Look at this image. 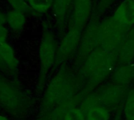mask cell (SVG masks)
Listing matches in <instances>:
<instances>
[{
	"label": "cell",
	"mask_w": 134,
	"mask_h": 120,
	"mask_svg": "<svg viewBox=\"0 0 134 120\" xmlns=\"http://www.w3.org/2000/svg\"><path fill=\"white\" fill-rule=\"evenodd\" d=\"M84 86L85 81L75 68L69 67L66 64L60 65L45 89L38 115L47 112L74 97Z\"/></svg>",
	"instance_id": "obj_1"
},
{
	"label": "cell",
	"mask_w": 134,
	"mask_h": 120,
	"mask_svg": "<svg viewBox=\"0 0 134 120\" xmlns=\"http://www.w3.org/2000/svg\"><path fill=\"white\" fill-rule=\"evenodd\" d=\"M0 105L10 115L21 118L28 115L32 102L16 80L0 73Z\"/></svg>",
	"instance_id": "obj_2"
},
{
	"label": "cell",
	"mask_w": 134,
	"mask_h": 120,
	"mask_svg": "<svg viewBox=\"0 0 134 120\" xmlns=\"http://www.w3.org/2000/svg\"><path fill=\"white\" fill-rule=\"evenodd\" d=\"M118 64L117 58L107 51L98 48L91 53L81 64L75 68L84 81L95 74H104L111 75Z\"/></svg>",
	"instance_id": "obj_3"
},
{
	"label": "cell",
	"mask_w": 134,
	"mask_h": 120,
	"mask_svg": "<svg viewBox=\"0 0 134 120\" xmlns=\"http://www.w3.org/2000/svg\"><path fill=\"white\" fill-rule=\"evenodd\" d=\"M58 43L52 31L46 29L42 35L39 46L40 74L37 82V90L41 91L44 88L47 73L55 65Z\"/></svg>",
	"instance_id": "obj_4"
},
{
	"label": "cell",
	"mask_w": 134,
	"mask_h": 120,
	"mask_svg": "<svg viewBox=\"0 0 134 120\" xmlns=\"http://www.w3.org/2000/svg\"><path fill=\"white\" fill-rule=\"evenodd\" d=\"M131 28L122 25L114 17L101 22V42L99 48L107 51L117 58L119 48Z\"/></svg>",
	"instance_id": "obj_5"
},
{
	"label": "cell",
	"mask_w": 134,
	"mask_h": 120,
	"mask_svg": "<svg viewBox=\"0 0 134 120\" xmlns=\"http://www.w3.org/2000/svg\"><path fill=\"white\" fill-rule=\"evenodd\" d=\"M126 86L113 82L102 85L92 92L98 104L109 109H116L125 102L128 93Z\"/></svg>",
	"instance_id": "obj_6"
},
{
	"label": "cell",
	"mask_w": 134,
	"mask_h": 120,
	"mask_svg": "<svg viewBox=\"0 0 134 120\" xmlns=\"http://www.w3.org/2000/svg\"><path fill=\"white\" fill-rule=\"evenodd\" d=\"M101 42L100 23L94 21L88 24L84 31L77 51L75 68L79 67L85 59L94 50L99 48Z\"/></svg>",
	"instance_id": "obj_7"
},
{
	"label": "cell",
	"mask_w": 134,
	"mask_h": 120,
	"mask_svg": "<svg viewBox=\"0 0 134 120\" xmlns=\"http://www.w3.org/2000/svg\"><path fill=\"white\" fill-rule=\"evenodd\" d=\"M84 31L69 28L58 46L55 65L65 64L74 53H77Z\"/></svg>",
	"instance_id": "obj_8"
},
{
	"label": "cell",
	"mask_w": 134,
	"mask_h": 120,
	"mask_svg": "<svg viewBox=\"0 0 134 120\" xmlns=\"http://www.w3.org/2000/svg\"><path fill=\"white\" fill-rule=\"evenodd\" d=\"M87 96L84 91L81 90L77 95L64 101L49 111L38 115L35 120H64L66 114L71 109L79 107Z\"/></svg>",
	"instance_id": "obj_9"
},
{
	"label": "cell",
	"mask_w": 134,
	"mask_h": 120,
	"mask_svg": "<svg viewBox=\"0 0 134 120\" xmlns=\"http://www.w3.org/2000/svg\"><path fill=\"white\" fill-rule=\"evenodd\" d=\"M92 13L91 0H75L69 28H75L84 31L88 26Z\"/></svg>",
	"instance_id": "obj_10"
},
{
	"label": "cell",
	"mask_w": 134,
	"mask_h": 120,
	"mask_svg": "<svg viewBox=\"0 0 134 120\" xmlns=\"http://www.w3.org/2000/svg\"><path fill=\"white\" fill-rule=\"evenodd\" d=\"M117 61L119 65L132 64L134 61V28L125 35L118 52Z\"/></svg>",
	"instance_id": "obj_11"
},
{
	"label": "cell",
	"mask_w": 134,
	"mask_h": 120,
	"mask_svg": "<svg viewBox=\"0 0 134 120\" xmlns=\"http://www.w3.org/2000/svg\"><path fill=\"white\" fill-rule=\"evenodd\" d=\"M119 23L128 28L134 25V2L125 0L117 8L114 16Z\"/></svg>",
	"instance_id": "obj_12"
},
{
	"label": "cell",
	"mask_w": 134,
	"mask_h": 120,
	"mask_svg": "<svg viewBox=\"0 0 134 120\" xmlns=\"http://www.w3.org/2000/svg\"><path fill=\"white\" fill-rule=\"evenodd\" d=\"M111 77L113 83L128 87L134 81V65H119L114 70Z\"/></svg>",
	"instance_id": "obj_13"
},
{
	"label": "cell",
	"mask_w": 134,
	"mask_h": 120,
	"mask_svg": "<svg viewBox=\"0 0 134 120\" xmlns=\"http://www.w3.org/2000/svg\"><path fill=\"white\" fill-rule=\"evenodd\" d=\"M6 24L14 32H20L26 24L25 14L18 10H12L5 14Z\"/></svg>",
	"instance_id": "obj_14"
},
{
	"label": "cell",
	"mask_w": 134,
	"mask_h": 120,
	"mask_svg": "<svg viewBox=\"0 0 134 120\" xmlns=\"http://www.w3.org/2000/svg\"><path fill=\"white\" fill-rule=\"evenodd\" d=\"M72 2L73 0H54L53 10L59 29H62L65 24L66 14L69 12Z\"/></svg>",
	"instance_id": "obj_15"
},
{
	"label": "cell",
	"mask_w": 134,
	"mask_h": 120,
	"mask_svg": "<svg viewBox=\"0 0 134 120\" xmlns=\"http://www.w3.org/2000/svg\"><path fill=\"white\" fill-rule=\"evenodd\" d=\"M86 120H110V112L105 107L96 104L85 114Z\"/></svg>",
	"instance_id": "obj_16"
},
{
	"label": "cell",
	"mask_w": 134,
	"mask_h": 120,
	"mask_svg": "<svg viewBox=\"0 0 134 120\" xmlns=\"http://www.w3.org/2000/svg\"><path fill=\"white\" fill-rule=\"evenodd\" d=\"M123 111L126 120H134V88L128 91L123 104Z\"/></svg>",
	"instance_id": "obj_17"
},
{
	"label": "cell",
	"mask_w": 134,
	"mask_h": 120,
	"mask_svg": "<svg viewBox=\"0 0 134 120\" xmlns=\"http://www.w3.org/2000/svg\"><path fill=\"white\" fill-rule=\"evenodd\" d=\"M54 0H28V4L32 10L43 14L47 12L52 6Z\"/></svg>",
	"instance_id": "obj_18"
},
{
	"label": "cell",
	"mask_w": 134,
	"mask_h": 120,
	"mask_svg": "<svg viewBox=\"0 0 134 120\" xmlns=\"http://www.w3.org/2000/svg\"><path fill=\"white\" fill-rule=\"evenodd\" d=\"M7 1L10 4L14 10L22 11L25 14H29L32 12V9L25 0H7Z\"/></svg>",
	"instance_id": "obj_19"
},
{
	"label": "cell",
	"mask_w": 134,
	"mask_h": 120,
	"mask_svg": "<svg viewBox=\"0 0 134 120\" xmlns=\"http://www.w3.org/2000/svg\"><path fill=\"white\" fill-rule=\"evenodd\" d=\"M64 120H86L85 114L80 107H77L71 109L66 114Z\"/></svg>",
	"instance_id": "obj_20"
},
{
	"label": "cell",
	"mask_w": 134,
	"mask_h": 120,
	"mask_svg": "<svg viewBox=\"0 0 134 120\" xmlns=\"http://www.w3.org/2000/svg\"><path fill=\"white\" fill-rule=\"evenodd\" d=\"M114 1V0H100L99 3L98 4L97 7V12L98 13H103L107 7L110 6V4Z\"/></svg>",
	"instance_id": "obj_21"
},
{
	"label": "cell",
	"mask_w": 134,
	"mask_h": 120,
	"mask_svg": "<svg viewBox=\"0 0 134 120\" xmlns=\"http://www.w3.org/2000/svg\"><path fill=\"white\" fill-rule=\"evenodd\" d=\"M0 72L6 73L8 75L7 68L3 59V48H2V42H0Z\"/></svg>",
	"instance_id": "obj_22"
},
{
	"label": "cell",
	"mask_w": 134,
	"mask_h": 120,
	"mask_svg": "<svg viewBox=\"0 0 134 120\" xmlns=\"http://www.w3.org/2000/svg\"><path fill=\"white\" fill-rule=\"evenodd\" d=\"M9 35V31L5 25L0 26V42H7V38Z\"/></svg>",
	"instance_id": "obj_23"
},
{
	"label": "cell",
	"mask_w": 134,
	"mask_h": 120,
	"mask_svg": "<svg viewBox=\"0 0 134 120\" xmlns=\"http://www.w3.org/2000/svg\"><path fill=\"white\" fill-rule=\"evenodd\" d=\"M6 24V15L5 14L0 13V26L5 25Z\"/></svg>",
	"instance_id": "obj_24"
},
{
	"label": "cell",
	"mask_w": 134,
	"mask_h": 120,
	"mask_svg": "<svg viewBox=\"0 0 134 120\" xmlns=\"http://www.w3.org/2000/svg\"><path fill=\"white\" fill-rule=\"evenodd\" d=\"M0 120H9V119H8V118L6 115L0 114Z\"/></svg>",
	"instance_id": "obj_25"
},
{
	"label": "cell",
	"mask_w": 134,
	"mask_h": 120,
	"mask_svg": "<svg viewBox=\"0 0 134 120\" xmlns=\"http://www.w3.org/2000/svg\"><path fill=\"white\" fill-rule=\"evenodd\" d=\"M131 1H133V2H134V0H131Z\"/></svg>",
	"instance_id": "obj_26"
},
{
	"label": "cell",
	"mask_w": 134,
	"mask_h": 120,
	"mask_svg": "<svg viewBox=\"0 0 134 120\" xmlns=\"http://www.w3.org/2000/svg\"><path fill=\"white\" fill-rule=\"evenodd\" d=\"M0 108H1V105H0Z\"/></svg>",
	"instance_id": "obj_27"
}]
</instances>
